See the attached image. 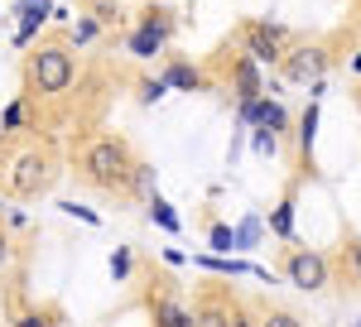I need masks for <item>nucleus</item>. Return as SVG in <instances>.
I'll list each match as a JSON object with an SVG mask.
<instances>
[{
	"label": "nucleus",
	"mask_w": 361,
	"mask_h": 327,
	"mask_svg": "<svg viewBox=\"0 0 361 327\" xmlns=\"http://www.w3.org/2000/svg\"><path fill=\"white\" fill-rule=\"evenodd\" d=\"M0 144H5V125H0Z\"/></svg>",
	"instance_id": "obj_24"
},
{
	"label": "nucleus",
	"mask_w": 361,
	"mask_h": 327,
	"mask_svg": "<svg viewBox=\"0 0 361 327\" xmlns=\"http://www.w3.org/2000/svg\"><path fill=\"white\" fill-rule=\"evenodd\" d=\"M255 149H260V154H275L279 135H275V130H255Z\"/></svg>",
	"instance_id": "obj_17"
},
{
	"label": "nucleus",
	"mask_w": 361,
	"mask_h": 327,
	"mask_svg": "<svg viewBox=\"0 0 361 327\" xmlns=\"http://www.w3.org/2000/svg\"><path fill=\"white\" fill-rule=\"evenodd\" d=\"M20 121H25V101H15V106H10L5 116H0V125H5V135H10V130H15Z\"/></svg>",
	"instance_id": "obj_18"
},
{
	"label": "nucleus",
	"mask_w": 361,
	"mask_h": 327,
	"mask_svg": "<svg viewBox=\"0 0 361 327\" xmlns=\"http://www.w3.org/2000/svg\"><path fill=\"white\" fill-rule=\"evenodd\" d=\"M164 87H202V78H197V68H188V63H173L164 73Z\"/></svg>",
	"instance_id": "obj_10"
},
{
	"label": "nucleus",
	"mask_w": 361,
	"mask_h": 327,
	"mask_svg": "<svg viewBox=\"0 0 361 327\" xmlns=\"http://www.w3.org/2000/svg\"><path fill=\"white\" fill-rule=\"evenodd\" d=\"M284 44H289V34L279 25H250L246 29V54L255 63H279L284 58Z\"/></svg>",
	"instance_id": "obj_5"
},
{
	"label": "nucleus",
	"mask_w": 361,
	"mask_h": 327,
	"mask_svg": "<svg viewBox=\"0 0 361 327\" xmlns=\"http://www.w3.org/2000/svg\"><path fill=\"white\" fill-rule=\"evenodd\" d=\"M15 15H20V34H15V44L25 49L29 39H34V29L44 25L54 10H49V0H20V5H15Z\"/></svg>",
	"instance_id": "obj_7"
},
{
	"label": "nucleus",
	"mask_w": 361,
	"mask_h": 327,
	"mask_svg": "<svg viewBox=\"0 0 361 327\" xmlns=\"http://www.w3.org/2000/svg\"><path fill=\"white\" fill-rule=\"evenodd\" d=\"M279 63H284V73H289L294 82H318V78H323V68H328L323 49H294V54H284Z\"/></svg>",
	"instance_id": "obj_6"
},
{
	"label": "nucleus",
	"mask_w": 361,
	"mask_h": 327,
	"mask_svg": "<svg viewBox=\"0 0 361 327\" xmlns=\"http://www.w3.org/2000/svg\"><path fill=\"white\" fill-rule=\"evenodd\" d=\"M255 236H260V221L246 217L241 226H236V245H255Z\"/></svg>",
	"instance_id": "obj_15"
},
{
	"label": "nucleus",
	"mask_w": 361,
	"mask_h": 327,
	"mask_svg": "<svg viewBox=\"0 0 361 327\" xmlns=\"http://www.w3.org/2000/svg\"><path fill=\"white\" fill-rule=\"evenodd\" d=\"M73 78H78V58H73V44L68 39H44V44L29 49V58H25L29 97L54 101V97H63L73 87Z\"/></svg>",
	"instance_id": "obj_3"
},
{
	"label": "nucleus",
	"mask_w": 361,
	"mask_h": 327,
	"mask_svg": "<svg viewBox=\"0 0 361 327\" xmlns=\"http://www.w3.org/2000/svg\"><path fill=\"white\" fill-rule=\"evenodd\" d=\"M284 279L308 289V294H318V289H328V260L318 250H289L284 255Z\"/></svg>",
	"instance_id": "obj_4"
},
{
	"label": "nucleus",
	"mask_w": 361,
	"mask_h": 327,
	"mask_svg": "<svg viewBox=\"0 0 361 327\" xmlns=\"http://www.w3.org/2000/svg\"><path fill=\"white\" fill-rule=\"evenodd\" d=\"M63 212H68V217H82V221H92V226H97V212H92V207H78V202H68V207H63Z\"/></svg>",
	"instance_id": "obj_21"
},
{
	"label": "nucleus",
	"mask_w": 361,
	"mask_h": 327,
	"mask_svg": "<svg viewBox=\"0 0 361 327\" xmlns=\"http://www.w3.org/2000/svg\"><path fill=\"white\" fill-rule=\"evenodd\" d=\"M58 183V149L49 140H10L0 149V192L5 197H44Z\"/></svg>",
	"instance_id": "obj_1"
},
{
	"label": "nucleus",
	"mask_w": 361,
	"mask_h": 327,
	"mask_svg": "<svg viewBox=\"0 0 361 327\" xmlns=\"http://www.w3.org/2000/svg\"><path fill=\"white\" fill-rule=\"evenodd\" d=\"M202 265L217 274H250V265H241V260H222V255H202Z\"/></svg>",
	"instance_id": "obj_13"
},
{
	"label": "nucleus",
	"mask_w": 361,
	"mask_h": 327,
	"mask_svg": "<svg viewBox=\"0 0 361 327\" xmlns=\"http://www.w3.org/2000/svg\"><path fill=\"white\" fill-rule=\"evenodd\" d=\"M92 34H97V25H92V20H82V25L73 29V39H78V44H87V39H92Z\"/></svg>",
	"instance_id": "obj_23"
},
{
	"label": "nucleus",
	"mask_w": 361,
	"mask_h": 327,
	"mask_svg": "<svg viewBox=\"0 0 361 327\" xmlns=\"http://www.w3.org/2000/svg\"><path fill=\"white\" fill-rule=\"evenodd\" d=\"M275 231H279V236H294V207H289V202H279V207H275Z\"/></svg>",
	"instance_id": "obj_14"
},
{
	"label": "nucleus",
	"mask_w": 361,
	"mask_h": 327,
	"mask_svg": "<svg viewBox=\"0 0 361 327\" xmlns=\"http://www.w3.org/2000/svg\"><path fill=\"white\" fill-rule=\"evenodd\" d=\"M236 87H241V92H236L241 101H255V97H260V73H255V58L250 54L236 63Z\"/></svg>",
	"instance_id": "obj_9"
},
{
	"label": "nucleus",
	"mask_w": 361,
	"mask_h": 327,
	"mask_svg": "<svg viewBox=\"0 0 361 327\" xmlns=\"http://www.w3.org/2000/svg\"><path fill=\"white\" fill-rule=\"evenodd\" d=\"M149 217L159 221V226H164V231H178V212H173V207H169L164 197H154V192H149Z\"/></svg>",
	"instance_id": "obj_11"
},
{
	"label": "nucleus",
	"mask_w": 361,
	"mask_h": 327,
	"mask_svg": "<svg viewBox=\"0 0 361 327\" xmlns=\"http://www.w3.org/2000/svg\"><path fill=\"white\" fill-rule=\"evenodd\" d=\"M135 154H130V144L121 135H97L82 144V154H78V173H82L92 188L102 192H130L135 183Z\"/></svg>",
	"instance_id": "obj_2"
},
{
	"label": "nucleus",
	"mask_w": 361,
	"mask_h": 327,
	"mask_svg": "<svg viewBox=\"0 0 361 327\" xmlns=\"http://www.w3.org/2000/svg\"><path fill=\"white\" fill-rule=\"evenodd\" d=\"M313 125H318V106H308V111H304V130H299V140H304V149L313 144Z\"/></svg>",
	"instance_id": "obj_19"
},
{
	"label": "nucleus",
	"mask_w": 361,
	"mask_h": 327,
	"mask_svg": "<svg viewBox=\"0 0 361 327\" xmlns=\"http://www.w3.org/2000/svg\"><path fill=\"white\" fill-rule=\"evenodd\" d=\"M154 318H164L169 327H183V323H193V313H183L178 303H154Z\"/></svg>",
	"instance_id": "obj_12"
},
{
	"label": "nucleus",
	"mask_w": 361,
	"mask_h": 327,
	"mask_svg": "<svg viewBox=\"0 0 361 327\" xmlns=\"http://www.w3.org/2000/svg\"><path fill=\"white\" fill-rule=\"evenodd\" d=\"M111 274H116V279L130 274V250H116V255H111Z\"/></svg>",
	"instance_id": "obj_20"
},
{
	"label": "nucleus",
	"mask_w": 361,
	"mask_h": 327,
	"mask_svg": "<svg viewBox=\"0 0 361 327\" xmlns=\"http://www.w3.org/2000/svg\"><path fill=\"white\" fill-rule=\"evenodd\" d=\"M159 49H164V25H154V20H149L140 34H130V54H135V58H154Z\"/></svg>",
	"instance_id": "obj_8"
},
{
	"label": "nucleus",
	"mask_w": 361,
	"mask_h": 327,
	"mask_svg": "<svg viewBox=\"0 0 361 327\" xmlns=\"http://www.w3.org/2000/svg\"><path fill=\"white\" fill-rule=\"evenodd\" d=\"M10 270V236H5V226H0V274Z\"/></svg>",
	"instance_id": "obj_22"
},
{
	"label": "nucleus",
	"mask_w": 361,
	"mask_h": 327,
	"mask_svg": "<svg viewBox=\"0 0 361 327\" xmlns=\"http://www.w3.org/2000/svg\"><path fill=\"white\" fill-rule=\"evenodd\" d=\"M207 241L217 245V250H231V245H236V231H231V226H212V236H207Z\"/></svg>",
	"instance_id": "obj_16"
}]
</instances>
